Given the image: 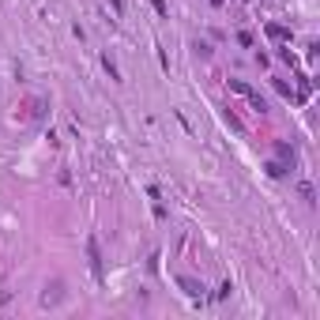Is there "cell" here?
I'll return each mask as SVG.
<instances>
[{
	"instance_id": "obj_10",
	"label": "cell",
	"mask_w": 320,
	"mask_h": 320,
	"mask_svg": "<svg viewBox=\"0 0 320 320\" xmlns=\"http://www.w3.org/2000/svg\"><path fill=\"white\" fill-rule=\"evenodd\" d=\"M110 4H113V11H125V4H121V0H110Z\"/></svg>"
},
{
	"instance_id": "obj_6",
	"label": "cell",
	"mask_w": 320,
	"mask_h": 320,
	"mask_svg": "<svg viewBox=\"0 0 320 320\" xmlns=\"http://www.w3.org/2000/svg\"><path fill=\"white\" fill-rule=\"evenodd\" d=\"M275 151H279V159H290V162H294V147H290V144H275Z\"/></svg>"
},
{
	"instance_id": "obj_9",
	"label": "cell",
	"mask_w": 320,
	"mask_h": 320,
	"mask_svg": "<svg viewBox=\"0 0 320 320\" xmlns=\"http://www.w3.org/2000/svg\"><path fill=\"white\" fill-rule=\"evenodd\" d=\"M298 192H302L305 203H313V188H309V185H298Z\"/></svg>"
},
{
	"instance_id": "obj_8",
	"label": "cell",
	"mask_w": 320,
	"mask_h": 320,
	"mask_svg": "<svg viewBox=\"0 0 320 320\" xmlns=\"http://www.w3.org/2000/svg\"><path fill=\"white\" fill-rule=\"evenodd\" d=\"M268 173H271V177H283L287 169H283V162H268Z\"/></svg>"
},
{
	"instance_id": "obj_2",
	"label": "cell",
	"mask_w": 320,
	"mask_h": 320,
	"mask_svg": "<svg viewBox=\"0 0 320 320\" xmlns=\"http://www.w3.org/2000/svg\"><path fill=\"white\" fill-rule=\"evenodd\" d=\"M87 260H91L94 279H102V249H98V237H87Z\"/></svg>"
},
{
	"instance_id": "obj_5",
	"label": "cell",
	"mask_w": 320,
	"mask_h": 320,
	"mask_svg": "<svg viewBox=\"0 0 320 320\" xmlns=\"http://www.w3.org/2000/svg\"><path fill=\"white\" fill-rule=\"evenodd\" d=\"M268 38H271V42H290V30H287V26H275V23H271V26H268Z\"/></svg>"
},
{
	"instance_id": "obj_3",
	"label": "cell",
	"mask_w": 320,
	"mask_h": 320,
	"mask_svg": "<svg viewBox=\"0 0 320 320\" xmlns=\"http://www.w3.org/2000/svg\"><path fill=\"white\" fill-rule=\"evenodd\" d=\"M60 290H64V287H60V283H53V287H45V294H42V305H57V302H60Z\"/></svg>"
},
{
	"instance_id": "obj_1",
	"label": "cell",
	"mask_w": 320,
	"mask_h": 320,
	"mask_svg": "<svg viewBox=\"0 0 320 320\" xmlns=\"http://www.w3.org/2000/svg\"><path fill=\"white\" fill-rule=\"evenodd\" d=\"M230 91H237V94H241V98L249 102V106H253L256 113H264V110H268V102H264V98H260V94H256L249 83H241V79H230Z\"/></svg>"
},
{
	"instance_id": "obj_4",
	"label": "cell",
	"mask_w": 320,
	"mask_h": 320,
	"mask_svg": "<svg viewBox=\"0 0 320 320\" xmlns=\"http://www.w3.org/2000/svg\"><path fill=\"white\" fill-rule=\"evenodd\" d=\"M177 287L185 290L188 298H200V294H203V287H200V283H192V279H177Z\"/></svg>"
},
{
	"instance_id": "obj_7",
	"label": "cell",
	"mask_w": 320,
	"mask_h": 320,
	"mask_svg": "<svg viewBox=\"0 0 320 320\" xmlns=\"http://www.w3.org/2000/svg\"><path fill=\"white\" fill-rule=\"evenodd\" d=\"M102 64H106V72H110V79H121V72H117V64H113L110 57H102Z\"/></svg>"
}]
</instances>
